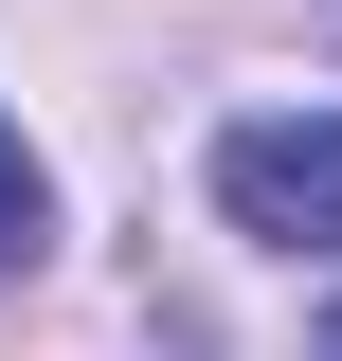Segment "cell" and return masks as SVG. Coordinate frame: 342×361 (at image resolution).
Returning <instances> with one entry per match:
<instances>
[{"label":"cell","instance_id":"6da1fadb","mask_svg":"<svg viewBox=\"0 0 342 361\" xmlns=\"http://www.w3.org/2000/svg\"><path fill=\"white\" fill-rule=\"evenodd\" d=\"M216 217L253 253H342V109H253L216 127Z\"/></svg>","mask_w":342,"mask_h":361},{"label":"cell","instance_id":"7a4b0ae2","mask_svg":"<svg viewBox=\"0 0 342 361\" xmlns=\"http://www.w3.org/2000/svg\"><path fill=\"white\" fill-rule=\"evenodd\" d=\"M54 253V163L18 145V109H0V271H37Z\"/></svg>","mask_w":342,"mask_h":361},{"label":"cell","instance_id":"3957f363","mask_svg":"<svg viewBox=\"0 0 342 361\" xmlns=\"http://www.w3.org/2000/svg\"><path fill=\"white\" fill-rule=\"evenodd\" d=\"M306 361H342V307H324V325H306Z\"/></svg>","mask_w":342,"mask_h":361}]
</instances>
